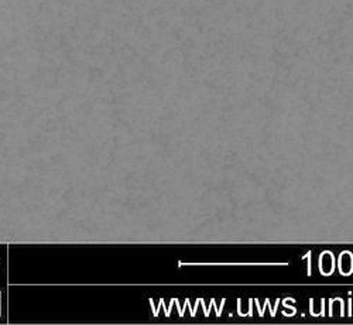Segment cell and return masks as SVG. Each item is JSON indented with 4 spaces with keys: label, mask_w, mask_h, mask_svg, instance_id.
Wrapping results in <instances>:
<instances>
[{
    "label": "cell",
    "mask_w": 353,
    "mask_h": 325,
    "mask_svg": "<svg viewBox=\"0 0 353 325\" xmlns=\"http://www.w3.org/2000/svg\"><path fill=\"white\" fill-rule=\"evenodd\" d=\"M311 252L306 253V259H308V270H306V276H311Z\"/></svg>",
    "instance_id": "1"
},
{
    "label": "cell",
    "mask_w": 353,
    "mask_h": 325,
    "mask_svg": "<svg viewBox=\"0 0 353 325\" xmlns=\"http://www.w3.org/2000/svg\"><path fill=\"white\" fill-rule=\"evenodd\" d=\"M202 300H203V298H198V300L195 301V307L191 310V315H192V317H195V315H196V308H198V305L201 304V301H202Z\"/></svg>",
    "instance_id": "2"
},
{
    "label": "cell",
    "mask_w": 353,
    "mask_h": 325,
    "mask_svg": "<svg viewBox=\"0 0 353 325\" xmlns=\"http://www.w3.org/2000/svg\"><path fill=\"white\" fill-rule=\"evenodd\" d=\"M280 302H281V300H280V298H277V301H276V305H274V308H273V311H271V317H276V313H277V308H278V305H280Z\"/></svg>",
    "instance_id": "3"
},
{
    "label": "cell",
    "mask_w": 353,
    "mask_h": 325,
    "mask_svg": "<svg viewBox=\"0 0 353 325\" xmlns=\"http://www.w3.org/2000/svg\"><path fill=\"white\" fill-rule=\"evenodd\" d=\"M347 315L349 317H352V297H349V300H347Z\"/></svg>",
    "instance_id": "4"
},
{
    "label": "cell",
    "mask_w": 353,
    "mask_h": 325,
    "mask_svg": "<svg viewBox=\"0 0 353 325\" xmlns=\"http://www.w3.org/2000/svg\"><path fill=\"white\" fill-rule=\"evenodd\" d=\"M148 301H150V305H151V308H153V315H154V317H157V315H158V313H157V308L154 307V301H153V298H150Z\"/></svg>",
    "instance_id": "5"
},
{
    "label": "cell",
    "mask_w": 353,
    "mask_h": 325,
    "mask_svg": "<svg viewBox=\"0 0 353 325\" xmlns=\"http://www.w3.org/2000/svg\"><path fill=\"white\" fill-rule=\"evenodd\" d=\"M321 305H322V310H321V313H319V317H325V300L324 298L321 300Z\"/></svg>",
    "instance_id": "6"
}]
</instances>
